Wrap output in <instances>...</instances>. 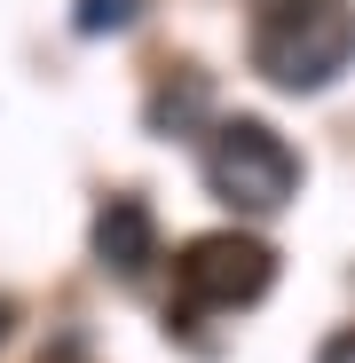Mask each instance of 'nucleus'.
Segmentation results:
<instances>
[{"label":"nucleus","mask_w":355,"mask_h":363,"mask_svg":"<svg viewBox=\"0 0 355 363\" xmlns=\"http://www.w3.org/2000/svg\"><path fill=\"white\" fill-rule=\"evenodd\" d=\"M355 64V16L347 0H269L253 24V72L284 95H316Z\"/></svg>","instance_id":"f257e3e1"},{"label":"nucleus","mask_w":355,"mask_h":363,"mask_svg":"<svg viewBox=\"0 0 355 363\" xmlns=\"http://www.w3.org/2000/svg\"><path fill=\"white\" fill-rule=\"evenodd\" d=\"M205 190L237 213H284L300 198V158L269 118H221L205 135Z\"/></svg>","instance_id":"f03ea898"},{"label":"nucleus","mask_w":355,"mask_h":363,"mask_svg":"<svg viewBox=\"0 0 355 363\" xmlns=\"http://www.w3.org/2000/svg\"><path fill=\"white\" fill-rule=\"evenodd\" d=\"M269 284H276V253L261 245V237H237V229L190 237V245H182V261H174V292H182V316L253 308Z\"/></svg>","instance_id":"7ed1b4c3"},{"label":"nucleus","mask_w":355,"mask_h":363,"mask_svg":"<svg viewBox=\"0 0 355 363\" xmlns=\"http://www.w3.org/2000/svg\"><path fill=\"white\" fill-rule=\"evenodd\" d=\"M95 261H103L111 277H127V284L158 261V221H150L142 198H111V206L95 213Z\"/></svg>","instance_id":"20e7f679"},{"label":"nucleus","mask_w":355,"mask_h":363,"mask_svg":"<svg viewBox=\"0 0 355 363\" xmlns=\"http://www.w3.org/2000/svg\"><path fill=\"white\" fill-rule=\"evenodd\" d=\"M142 16V0H79V9H72V32L79 40H103V32H127Z\"/></svg>","instance_id":"39448f33"},{"label":"nucleus","mask_w":355,"mask_h":363,"mask_svg":"<svg viewBox=\"0 0 355 363\" xmlns=\"http://www.w3.org/2000/svg\"><path fill=\"white\" fill-rule=\"evenodd\" d=\"M198 111H205V87H198V79H182V95H158V103H150V127H158V135H174V127H182V118H198Z\"/></svg>","instance_id":"423d86ee"},{"label":"nucleus","mask_w":355,"mask_h":363,"mask_svg":"<svg viewBox=\"0 0 355 363\" xmlns=\"http://www.w3.org/2000/svg\"><path fill=\"white\" fill-rule=\"evenodd\" d=\"M316 363H355V324H347V332H332V340L316 347Z\"/></svg>","instance_id":"0eeeda50"},{"label":"nucleus","mask_w":355,"mask_h":363,"mask_svg":"<svg viewBox=\"0 0 355 363\" xmlns=\"http://www.w3.org/2000/svg\"><path fill=\"white\" fill-rule=\"evenodd\" d=\"M0 340H9V300H0Z\"/></svg>","instance_id":"6e6552de"}]
</instances>
